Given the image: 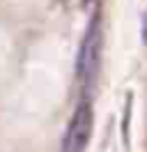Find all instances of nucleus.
<instances>
[{
	"label": "nucleus",
	"instance_id": "7ed1b4c3",
	"mask_svg": "<svg viewBox=\"0 0 147 152\" xmlns=\"http://www.w3.org/2000/svg\"><path fill=\"white\" fill-rule=\"evenodd\" d=\"M143 42L147 44V14L143 16Z\"/></svg>",
	"mask_w": 147,
	"mask_h": 152
},
{
	"label": "nucleus",
	"instance_id": "f03ea898",
	"mask_svg": "<svg viewBox=\"0 0 147 152\" xmlns=\"http://www.w3.org/2000/svg\"><path fill=\"white\" fill-rule=\"evenodd\" d=\"M92 127H94V113H92L90 102L83 99L76 106L71 120L64 129L60 152H85L87 143H90V136H92Z\"/></svg>",
	"mask_w": 147,
	"mask_h": 152
},
{
	"label": "nucleus",
	"instance_id": "f257e3e1",
	"mask_svg": "<svg viewBox=\"0 0 147 152\" xmlns=\"http://www.w3.org/2000/svg\"><path fill=\"white\" fill-rule=\"evenodd\" d=\"M101 48H103V30H101V14L97 12L87 23L76 58V76L83 86H92L97 81L101 67Z\"/></svg>",
	"mask_w": 147,
	"mask_h": 152
}]
</instances>
